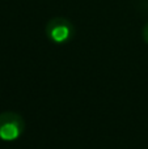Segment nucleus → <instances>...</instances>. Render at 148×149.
Listing matches in <instances>:
<instances>
[{
	"label": "nucleus",
	"mask_w": 148,
	"mask_h": 149,
	"mask_svg": "<svg viewBox=\"0 0 148 149\" xmlns=\"http://www.w3.org/2000/svg\"><path fill=\"white\" fill-rule=\"evenodd\" d=\"M45 33L49 41L55 45H64L75 36V26L66 17H54L49 20L45 28Z\"/></svg>",
	"instance_id": "nucleus-1"
},
{
	"label": "nucleus",
	"mask_w": 148,
	"mask_h": 149,
	"mask_svg": "<svg viewBox=\"0 0 148 149\" xmlns=\"http://www.w3.org/2000/svg\"><path fill=\"white\" fill-rule=\"evenodd\" d=\"M25 131L24 118L17 113L5 111L0 114V140L15 141Z\"/></svg>",
	"instance_id": "nucleus-2"
},
{
	"label": "nucleus",
	"mask_w": 148,
	"mask_h": 149,
	"mask_svg": "<svg viewBox=\"0 0 148 149\" xmlns=\"http://www.w3.org/2000/svg\"><path fill=\"white\" fill-rule=\"evenodd\" d=\"M142 34H143V39L148 43V22L146 24V25H144V28H143V33H142Z\"/></svg>",
	"instance_id": "nucleus-3"
}]
</instances>
